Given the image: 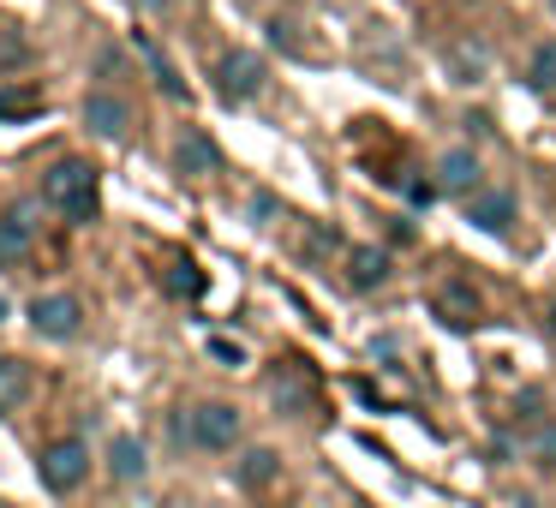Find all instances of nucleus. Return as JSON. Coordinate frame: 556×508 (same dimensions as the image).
Wrapping results in <instances>:
<instances>
[{
  "mask_svg": "<svg viewBox=\"0 0 556 508\" xmlns=\"http://www.w3.org/2000/svg\"><path fill=\"white\" fill-rule=\"evenodd\" d=\"M210 353H216V359H222V365H228V371H240V365H245V353H240V347H233V341H228V335H210Z\"/></svg>",
  "mask_w": 556,
  "mask_h": 508,
  "instance_id": "obj_24",
  "label": "nucleus"
},
{
  "mask_svg": "<svg viewBox=\"0 0 556 508\" xmlns=\"http://www.w3.org/2000/svg\"><path fill=\"white\" fill-rule=\"evenodd\" d=\"M7 317H13V305H7V293H0V323H7Z\"/></svg>",
  "mask_w": 556,
  "mask_h": 508,
  "instance_id": "obj_29",
  "label": "nucleus"
},
{
  "mask_svg": "<svg viewBox=\"0 0 556 508\" xmlns=\"http://www.w3.org/2000/svg\"><path fill=\"white\" fill-rule=\"evenodd\" d=\"M144 13H168V7H180V0H138Z\"/></svg>",
  "mask_w": 556,
  "mask_h": 508,
  "instance_id": "obj_27",
  "label": "nucleus"
},
{
  "mask_svg": "<svg viewBox=\"0 0 556 508\" xmlns=\"http://www.w3.org/2000/svg\"><path fill=\"white\" fill-rule=\"evenodd\" d=\"M276 472H281V455H276V448H245V455H240V484H245V491H264V484H276Z\"/></svg>",
  "mask_w": 556,
  "mask_h": 508,
  "instance_id": "obj_17",
  "label": "nucleus"
},
{
  "mask_svg": "<svg viewBox=\"0 0 556 508\" xmlns=\"http://www.w3.org/2000/svg\"><path fill=\"white\" fill-rule=\"evenodd\" d=\"M78 323H85V305H78L73 293H37V300H30V329H37L42 341H73Z\"/></svg>",
  "mask_w": 556,
  "mask_h": 508,
  "instance_id": "obj_6",
  "label": "nucleus"
},
{
  "mask_svg": "<svg viewBox=\"0 0 556 508\" xmlns=\"http://www.w3.org/2000/svg\"><path fill=\"white\" fill-rule=\"evenodd\" d=\"M30 395V371L18 359H0V412H13Z\"/></svg>",
  "mask_w": 556,
  "mask_h": 508,
  "instance_id": "obj_18",
  "label": "nucleus"
},
{
  "mask_svg": "<svg viewBox=\"0 0 556 508\" xmlns=\"http://www.w3.org/2000/svg\"><path fill=\"white\" fill-rule=\"evenodd\" d=\"M42 204L54 209V216L66 221H97L102 216V186H97V168L78 156L54 162L49 174H42Z\"/></svg>",
  "mask_w": 556,
  "mask_h": 508,
  "instance_id": "obj_1",
  "label": "nucleus"
},
{
  "mask_svg": "<svg viewBox=\"0 0 556 508\" xmlns=\"http://www.w3.org/2000/svg\"><path fill=\"white\" fill-rule=\"evenodd\" d=\"M85 472H90L85 436H61V443L42 448V484H49L54 496H73L78 484H85Z\"/></svg>",
  "mask_w": 556,
  "mask_h": 508,
  "instance_id": "obj_4",
  "label": "nucleus"
},
{
  "mask_svg": "<svg viewBox=\"0 0 556 508\" xmlns=\"http://www.w3.org/2000/svg\"><path fill=\"white\" fill-rule=\"evenodd\" d=\"M276 198H269V192H252V221H269V216H276Z\"/></svg>",
  "mask_w": 556,
  "mask_h": 508,
  "instance_id": "obj_25",
  "label": "nucleus"
},
{
  "mask_svg": "<svg viewBox=\"0 0 556 508\" xmlns=\"http://www.w3.org/2000/svg\"><path fill=\"white\" fill-rule=\"evenodd\" d=\"M544 329H551V335H556V300L544 305Z\"/></svg>",
  "mask_w": 556,
  "mask_h": 508,
  "instance_id": "obj_28",
  "label": "nucleus"
},
{
  "mask_svg": "<svg viewBox=\"0 0 556 508\" xmlns=\"http://www.w3.org/2000/svg\"><path fill=\"white\" fill-rule=\"evenodd\" d=\"M216 144H210V132H198V126H180V138H174V168L186 174V180H204V174H216Z\"/></svg>",
  "mask_w": 556,
  "mask_h": 508,
  "instance_id": "obj_12",
  "label": "nucleus"
},
{
  "mask_svg": "<svg viewBox=\"0 0 556 508\" xmlns=\"http://www.w3.org/2000/svg\"><path fill=\"white\" fill-rule=\"evenodd\" d=\"M42 102H37V90H0V114L13 120V114H37Z\"/></svg>",
  "mask_w": 556,
  "mask_h": 508,
  "instance_id": "obj_21",
  "label": "nucleus"
},
{
  "mask_svg": "<svg viewBox=\"0 0 556 508\" xmlns=\"http://www.w3.org/2000/svg\"><path fill=\"white\" fill-rule=\"evenodd\" d=\"M180 431L198 455H222V448L240 443V407H228V401H198V407L180 412Z\"/></svg>",
  "mask_w": 556,
  "mask_h": 508,
  "instance_id": "obj_2",
  "label": "nucleus"
},
{
  "mask_svg": "<svg viewBox=\"0 0 556 508\" xmlns=\"http://www.w3.org/2000/svg\"><path fill=\"white\" fill-rule=\"evenodd\" d=\"M85 126L97 138H109V144H126V138H132V102L114 97V90H90L85 97Z\"/></svg>",
  "mask_w": 556,
  "mask_h": 508,
  "instance_id": "obj_7",
  "label": "nucleus"
},
{
  "mask_svg": "<svg viewBox=\"0 0 556 508\" xmlns=\"http://www.w3.org/2000/svg\"><path fill=\"white\" fill-rule=\"evenodd\" d=\"M527 85H532V90H556V42H539V49H532Z\"/></svg>",
  "mask_w": 556,
  "mask_h": 508,
  "instance_id": "obj_19",
  "label": "nucleus"
},
{
  "mask_svg": "<svg viewBox=\"0 0 556 508\" xmlns=\"http://www.w3.org/2000/svg\"><path fill=\"white\" fill-rule=\"evenodd\" d=\"M479 174H484V168H479V156H472V150H448V156L437 162V180H431V186H437L443 198H472V192L484 186Z\"/></svg>",
  "mask_w": 556,
  "mask_h": 508,
  "instance_id": "obj_10",
  "label": "nucleus"
},
{
  "mask_svg": "<svg viewBox=\"0 0 556 508\" xmlns=\"http://www.w3.org/2000/svg\"><path fill=\"white\" fill-rule=\"evenodd\" d=\"M467 221L479 233H508L515 228V192H508V186H479V192L467 198Z\"/></svg>",
  "mask_w": 556,
  "mask_h": 508,
  "instance_id": "obj_8",
  "label": "nucleus"
},
{
  "mask_svg": "<svg viewBox=\"0 0 556 508\" xmlns=\"http://www.w3.org/2000/svg\"><path fill=\"white\" fill-rule=\"evenodd\" d=\"M437 312H443V323L472 329L484 317V300H479V288H472V281H443V288H437Z\"/></svg>",
  "mask_w": 556,
  "mask_h": 508,
  "instance_id": "obj_14",
  "label": "nucleus"
},
{
  "mask_svg": "<svg viewBox=\"0 0 556 508\" xmlns=\"http://www.w3.org/2000/svg\"><path fill=\"white\" fill-rule=\"evenodd\" d=\"M467 132H472V138H491V132H496V126H491V120H484V114H467Z\"/></svg>",
  "mask_w": 556,
  "mask_h": 508,
  "instance_id": "obj_26",
  "label": "nucleus"
},
{
  "mask_svg": "<svg viewBox=\"0 0 556 508\" xmlns=\"http://www.w3.org/2000/svg\"><path fill=\"white\" fill-rule=\"evenodd\" d=\"M168 293L174 300H198V293H204V276H198L192 264H174L168 269Z\"/></svg>",
  "mask_w": 556,
  "mask_h": 508,
  "instance_id": "obj_20",
  "label": "nucleus"
},
{
  "mask_svg": "<svg viewBox=\"0 0 556 508\" xmlns=\"http://www.w3.org/2000/svg\"><path fill=\"white\" fill-rule=\"evenodd\" d=\"M264 85H269V66L257 61L252 49H222L216 54V90L228 102H252Z\"/></svg>",
  "mask_w": 556,
  "mask_h": 508,
  "instance_id": "obj_3",
  "label": "nucleus"
},
{
  "mask_svg": "<svg viewBox=\"0 0 556 508\" xmlns=\"http://www.w3.org/2000/svg\"><path fill=\"white\" fill-rule=\"evenodd\" d=\"M109 467H114V479H121V484H138V479L150 472L144 443H138L132 431H121V436H114V448H109Z\"/></svg>",
  "mask_w": 556,
  "mask_h": 508,
  "instance_id": "obj_16",
  "label": "nucleus"
},
{
  "mask_svg": "<svg viewBox=\"0 0 556 508\" xmlns=\"http://www.w3.org/2000/svg\"><path fill=\"white\" fill-rule=\"evenodd\" d=\"M551 7H556V0H551Z\"/></svg>",
  "mask_w": 556,
  "mask_h": 508,
  "instance_id": "obj_30",
  "label": "nucleus"
},
{
  "mask_svg": "<svg viewBox=\"0 0 556 508\" xmlns=\"http://www.w3.org/2000/svg\"><path fill=\"white\" fill-rule=\"evenodd\" d=\"M443 73H448V85H484L491 78V54L479 49L472 37H460V42H448V54H443Z\"/></svg>",
  "mask_w": 556,
  "mask_h": 508,
  "instance_id": "obj_13",
  "label": "nucleus"
},
{
  "mask_svg": "<svg viewBox=\"0 0 556 508\" xmlns=\"http://www.w3.org/2000/svg\"><path fill=\"white\" fill-rule=\"evenodd\" d=\"M132 42H138V54H144L150 78H156V85H162V97H174V102H186V97H192V90H186V78L174 73V61H168V54L156 49V37H150V30H138Z\"/></svg>",
  "mask_w": 556,
  "mask_h": 508,
  "instance_id": "obj_15",
  "label": "nucleus"
},
{
  "mask_svg": "<svg viewBox=\"0 0 556 508\" xmlns=\"http://www.w3.org/2000/svg\"><path fill=\"white\" fill-rule=\"evenodd\" d=\"M317 401V377L305 371L300 359H281V365H269V407L281 412V419H300L305 407Z\"/></svg>",
  "mask_w": 556,
  "mask_h": 508,
  "instance_id": "obj_5",
  "label": "nucleus"
},
{
  "mask_svg": "<svg viewBox=\"0 0 556 508\" xmlns=\"http://www.w3.org/2000/svg\"><path fill=\"white\" fill-rule=\"evenodd\" d=\"M269 42H276L281 54H300V30H293L288 18H276V25H269Z\"/></svg>",
  "mask_w": 556,
  "mask_h": 508,
  "instance_id": "obj_23",
  "label": "nucleus"
},
{
  "mask_svg": "<svg viewBox=\"0 0 556 508\" xmlns=\"http://www.w3.org/2000/svg\"><path fill=\"white\" fill-rule=\"evenodd\" d=\"M37 245V221L30 209H0V269H18Z\"/></svg>",
  "mask_w": 556,
  "mask_h": 508,
  "instance_id": "obj_11",
  "label": "nucleus"
},
{
  "mask_svg": "<svg viewBox=\"0 0 556 508\" xmlns=\"http://www.w3.org/2000/svg\"><path fill=\"white\" fill-rule=\"evenodd\" d=\"M341 276H348L353 293H377L389 281V252L383 245H353V252L341 257Z\"/></svg>",
  "mask_w": 556,
  "mask_h": 508,
  "instance_id": "obj_9",
  "label": "nucleus"
},
{
  "mask_svg": "<svg viewBox=\"0 0 556 508\" xmlns=\"http://www.w3.org/2000/svg\"><path fill=\"white\" fill-rule=\"evenodd\" d=\"M527 455L532 460H556V424H539V431L527 436Z\"/></svg>",
  "mask_w": 556,
  "mask_h": 508,
  "instance_id": "obj_22",
  "label": "nucleus"
}]
</instances>
